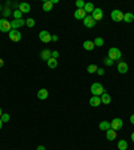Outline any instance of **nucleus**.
<instances>
[{
	"label": "nucleus",
	"mask_w": 134,
	"mask_h": 150,
	"mask_svg": "<svg viewBox=\"0 0 134 150\" xmlns=\"http://www.w3.org/2000/svg\"><path fill=\"white\" fill-rule=\"evenodd\" d=\"M121 56H122L121 50L117 48V47H111V48L109 50V52H107V58H109V59H111L113 62H114V60H119Z\"/></svg>",
	"instance_id": "nucleus-1"
},
{
	"label": "nucleus",
	"mask_w": 134,
	"mask_h": 150,
	"mask_svg": "<svg viewBox=\"0 0 134 150\" xmlns=\"http://www.w3.org/2000/svg\"><path fill=\"white\" fill-rule=\"evenodd\" d=\"M103 93H105V87L101 83L95 82V83L91 84V94H93L94 97H101Z\"/></svg>",
	"instance_id": "nucleus-2"
},
{
	"label": "nucleus",
	"mask_w": 134,
	"mask_h": 150,
	"mask_svg": "<svg viewBox=\"0 0 134 150\" xmlns=\"http://www.w3.org/2000/svg\"><path fill=\"white\" fill-rule=\"evenodd\" d=\"M11 30H12V27H11V22H8L7 19H0V31L9 32Z\"/></svg>",
	"instance_id": "nucleus-3"
},
{
	"label": "nucleus",
	"mask_w": 134,
	"mask_h": 150,
	"mask_svg": "<svg viewBox=\"0 0 134 150\" xmlns=\"http://www.w3.org/2000/svg\"><path fill=\"white\" fill-rule=\"evenodd\" d=\"M8 38L9 40H12V42H20L22 40V34L18 31V30H11L8 32Z\"/></svg>",
	"instance_id": "nucleus-4"
},
{
	"label": "nucleus",
	"mask_w": 134,
	"mask_h": 150,
	"mask_svg": "<svg viewBox=\"0 0 134 150\" xmlns=\"http://www.w3.org/2000/svg\"><path fill=\"white\" fill-rule=\"evenodd\" d=\"M51 34L48 31H40L39 32V39L40 42H43V43H50L51 42Z\"/></svg>",
	"instance_id": "nucleus-5"
},
{
	"label": "nucleus",
	"mask_w": 134,
	"mask_h": 150,
	"mask_svg": "<svg viewBox=\"0 0 134 150\" xmlns=\"http://www.w3.org/2000/svg\"><path fill=\"white\" fill-rule=\"evenodd\" d=\"M111 129L113 130H115V131H118V130H121V127L123 126V122H122V119L121 118H114L111 121Z\"/></svg>",
	"instance_id": "nucleus-6"
},
{
	"label": "nucleus",
	"mask_w": 134,
	"mask_h": 150,
	"mask_svg": "<svg viewBox=\"0 0 134 150\" xmlns=\"http://www.w3.org/2000/svg\"><path fill=\"white\" fill-rule=\"evenodd\" d=\"M83 24H85V27H87V28H93V27L97 24V22L94 20V18L91 15H87V16L83 19Z\"/></svg>",
	"instance_id": "nucleus-7"
},
{
	"label": "nucleus",
	"mask_w": 134,
	"mask_h": 150,
	"mask_svg": "<svg viewBox=\"0 0 134 150\" xmlns=\"http://www.w3.org/2000/svg\"><path fill=\"white\" fill-rule=\"evenodd\" d=\"M111 19L114 22H123V13L119 9H114L111 12Z\"/></svg>",
	"instance_id": "nucleus-8"
},
{
	"label": "nucleus",
	"mask_w": 134,
	"mask_h": 150,
	"mask_svg": "<svg viewBox=\"0 0 134 150\" xmlns=\"http://www.w3.org/2000/svg\"><path fill=\"white\" fill-rule=\"evenodd\" d=\"M91 16L94 18L95 22H99V20H102V18H103V11L101 8H95L93 11V13H91Z\"/></svg>",
	"instance_id": "nucleus-9"
},
{
	"label": "nucleus",
	"mask_w": 134,
	"mask_h": 150,
	"mask_svg": "<svg viewBox=\"0 0 134 150\" xmlns=\"http://www.w3.org/2000/svg\"><path fill=\"white\" fill-rule=\"evenodd\" d=\"M24 24H26V20H23V19H13V22H11L12 30H18L19 27H23Z\"/></svg>",
	"instance_id": "nucleus-10"
},
{
	"label": "nucleus",
	"mask_w": 134,
	"mask_h": 150,
	"mask_svg": "<svg viewBox=\"0 0 134 150\" xmlns=\"http://www.w3.org/2000/svg\"><path fill=\"white\" fill-rule=\"evenodd\" d=\"M87 16V13L85 12V9L83 8H80V9H76L75 13H74V18L78 19V20H83V19Z\"/></svg>",
	"instance_id": "nucleus-11"
},
{
	"label": "nucleus",
	"mask_w": 134,
	"mask_h": 150,
	"mask_svg": "<svg viewBox=\"0 0 134 150\" xmlns=\"http://www.w3.org/2000/svg\"><path fill=\"white\" fill-rule=\"evenodd\" d=\"M117 68H118V72H119V74H126L127 70H129L127 63H125V62H119L118 63V66H117Z\"/></svg>",
	"instance_id": "nucleus-12"
},
{
	"label": "nucleus",
	"mask_w": 134,
	"mask_h": 150,
	"mask_svg": "<svg viewBox=\"0 0 134 150\" xmlns=\"http://www.w3.org/2000/svg\"><path fill=\"white\" fill-rule=\"evenodd\" d=\"M19 11L22 13H28L31 11V7H30L28 3H20V4H19Z\"/></svg>",
	"instance_id": "nucleus-13"
},
{
	"label": "nucleus",
	"mask_w": 134,
	"mask_h": 150,
	"mask_svg": "<svg viewBox=\"0 0 134 150\" xmlns=\"http://www.w3.org/2000/svg\"><path fill=\"white\" fill-rule=\"evenodd\" d=\"M38 98H39L40 101H44L48 98V91L46 90V88H40L39 91H38Z\"/></svg>",
	"instance_id": "nucleus-14"
},
{
	"label": "nucleus",
	"mask_w": 134,
	"mask_h": 150,
	"mask_svg": "<svg viewBox=\"0 0 134 150\" xmlns=\"http://www.w3.org/2000/svg\"><path fill=\"white\" fill-rule=\"evenodd\" d=\"M102 102H101V97H91L90 98V106L98 107Z\"/></svg>",
	"instance_id": "nucleus-15"
},
{
	"label": "nucleus",
	"mask_w": 134,
	"mask_h": 150,
	"mask_svg": "<svg viewBox=\"0 0 134 150\" xmlns=\"http://www.w3.org/2000/svg\"><path fill=\"white\" fill-rule=\"evenodd\" d=\"M106 138L109 139V141H114L117 138V131L115 130H113V129H109L106 131Z\"/></svg>",
	"instance_id": "nucleus-16"
},
{
	"label": "nucleus",
	"mask_w": 134,
	"mask_h": 150,
	"mask_svg": "<svg viewBox=\"0 0 134 150\" xmlns=\"http://www.w3.org/2000/svg\"><path fill=\"white\" fill-rule=\"evenodd\" d=\"M101 102H102L103 105H109V103L111 102V97L107 93H103L102 95H101Z\"/></svg>",
	"instance_id": "nucleus-17"
},
{
	"label": "nucleus",
	"mask_w": 134,
	"mask_h": 150,
	"mask_svg": "<svg viewBox=\"0 0 134 150\" xmlns=\"http://www.w3.org/2000/svg\"><path fill=\"white\" fill-rule=\"evenodd\" d=\"M51 52H52V51H50V50H43V51H42V55H40V56H42V59H43V60H48L50 58H52V55H51Z\"/></svg>",
	"instance_id": "nucleus-18"
},
{
	"label": "nucleus",
	"mask_w": 134,
	"mask_h": 150,
	"mask_svg": "<svg viewBox=\"0 0 134 150\" xmlns=\"http://www.w3.org/2000/svg\"><path fill=\"white\" fill-rule=\"evenodd\" d=\"M85 12L86 13H89V15H91V13H93V11L94 9H95V7H94V4L93 3H86L85 4Z\"/></svg>",
	"instance_id": "nucleus-19"
},
{
	"label": "nucleus",
	"mask_w": 134,
	"mask_h": 150,
	"mask_svg": "<svg viewBox=\"0 0 134 150\" xmlns=\"http://www.w3.org/2000/svg\"><path fill=\"white\" fill-rule=\"evenodd\" d=\"M52 1H50V0H47V1H44L43 3V11H46V12H50V11H52Z\"/></svg>",
	"instance_id": "nucleus-20"
},
{
	"label": "nucleus",
	"mask_w": 134,
	"mask_h": 150,
	"mask_svg": "<svg viewBox=\"0 0 134 150\" xmlns=\"http://www.w3.org/2000/svg\"><path fill=\"white\" fill-rule=\"evenodd\" d=\"M94 47H95V44H94V42H91V40H86L85 43H83V48L87 50V51H91Z\"/></svg>",
	"instance_id": "nucleus-21"
},
{
	"label": "nucleus",
	"mask_w": 134,
	"mask_h": 150,
	"mask_svg": "<svg viewBox=\"0 0 134 150\" xmlns=\"http://www.w3.org/2000/svg\"><path fill=\"white\" fill-rule=\"evenodd\" d=\"M47 64H48L50 68H56V66H58V59H55V58H50L48 60H47Z\"/></svg>",
	"instance_id": "nucleus-22"
},
{
	"label": "nucleus",
	"mask_w": 134,
	"mask_h": 150,
	"mask_svg": "<svg viewBox=\"0 0 134 150\" xmlns=\"http://www.w3.org/2000/svg\"><path fill=\"white\" fill-rule=\"evenodd\" d=\"M134 20V15L131 12H126L123 13V22L126 23H131Z\"/></svg>",
	"instance_id": "nucleus-23"
},
{
	"label": "nucleus",
	"mask_w": 134,
	"mask_h": 150,
	"mask_svg": "<svg viewBox=\"0 0 134 150\" xmlns=\"http://www.w3.org/2000/svg\"><path fill=\"white\" fill-rule=\"evenodd\" d=\"M99 129H102V130L107 131L109 129H111V125H110V122H107V121H102V122L99 123Z\"/></svg>",
	"instance_id": "nucleus-24"
},
{
	"label": "nucleus",
	"mask_w": 134,
	"mask_h": 150,
	"mask_svg": "<svg viewBox=\"0 0 134 150\" xmlns=\"http://www.w3.org/2000/svg\"><path fill=\"white\" fill-rule=\"evenodd\" d=\"M118 149L119 150H127V142L125 139H119L118 141Z\"/></svg>",
	"instance_id": "nucleus-25"
},
{
	"label": "nucleus",
	"mask_w": 134,
	"mask_h": 150,
	"mask_svg": "<svg viewBox=\"0 0 134 150\" xmlns=\"http://www.w3.org/2000/svg\"><path fill=\"white\" fill-rule=\"evenodd\" d=\"M97 70H98V67L95 66V64H90V66L87 67V72H89V74H94V72H97Z\"/></svg>",
	"instance_id": "nucleus-26"
},
{
	"label": "nucleus",
	"mask_w": 134,
	"mask_h": 150,
	"mask_svg": "<svg viewBox=\"0 0 134 150\" xmlns=\"http://www.w3.org/2000/svg\"><path fill=\"white\" fill-rule=\"evenodd\" d=\"M26 26L30 27V28H31V27H34V26H35V20H34L32 18H28L26 20Z\"/></svg>",
	"instance_id": "nucleus-27"
},
{
	"label": "nucleus",
	"mask_w": 134,
	"mask_h": 150,
	"mask_svg": "<svg viewBox=\"0 0 134 150\" xmlns=\"http://www.w3.org/2000/svg\"><path fill=\"white\" fill-rule=\"evenodd\" d=\"M94 44H95V46H98V47H102L103 44H105V42H103L102 38H97V39L94 40Z\"/></svg>",
	"instance_id": "nucleus-28"
},
{
	"label": "nucleus",
	"mask_w": 134,
	"mask_h": 150,
	"mask_svg": "<svg viewBox=\"0 0 134 150\" xmlns=\"http://www.w3.org/2000/svg\"><path fill=\"white\" fill-rule=\"evenodd\" d=\"M85 1L83 0H76V3H75V5H76V8L78 9H80V8H85Z\"/></svg>",
	"instance_id": "nucleus-29"
},
{
	"label": "nucleus",
	"mask_w": 134,
	"mask_h": 150,
	"mask_svg": "<svg viewBox=\"0 0 134 150\" xmlns=\"http://www.w3.org/2000/svg\"><path fill=\"white\" fill-rule=\"evenodd\" d=\"M22 15L23 13L19 11V9H16V11H13V18L15 19H22Z\"/></svg>",
	"instance_id": "nucleus-30"
},
{
	"label": "nucleus",
	"mask_w": 134,
	"mask_h": 150,
	"mask_svg": "<svg viewBox=\"0 0 134 150\" xmlns=\"http://www.w3.org/2000/svg\"><path fill=\"white\" fill-rule=\"evenodd\" d=\"M0 118H1V121H3V122H8V121H9V114H7V113H4V114L1 115Z\"/></svg>",
	"instance_id": "nucleus-31"
},
{
	"label": "nucleus",
	"mask_w": 134,
	"mask_h": 150,
	"mask_svg": "<svg viewBox=\"0 0 134 150\" xmlns=\"http://www.w3.org/2000/svg\"><path fill=\"white\" fill-rule=\"evenodd\" d=\"M103 62H105V64H106V66H113V60H111V59H109V58H106Z\"/></svg>",
	"instance_id": "nucleus-32"
},
{
	"label": "nucleus",
	"mask_w": 134,
	"mask_h": 150,
	"mask_svg": "<svg viewBox=\"0 0 134 150\" xmlns=\"http://www.w3.org/2000/svg\"><path fill=\"white\" fill-rule=\"evenodd\" d=\"M51 55H52V58H55V59H58L59 52H58V51H52V52H51Z\"/></svg>",
	"instance_id": "nucleus-33"
},
{
	"label": "nucleus",
	"mask_w": 134,
	"mask_h": 150,
	"mask_svg": "<svg viewBox=\"0 0 134 150\" xmlns=\"http://www.w3.org/2000/svg\"><path fill=\"white\" fill-rule=\"evenodd\" d=\"M97 72H98V75H103V74H105V70H103V68H98Z\"/></svg>",
	"instance_id": "nucleus-34"
},
{
	"label": "nucleus",
	"mask_w": 134,
	"mask_h": 150,
	"mask_svg": "<svg viewBox=\"0 0 134 150\" xmlns=\"http://www.w3.org/2000/svg\"><path fill=\"white\" fill-rule=\"evenodd\" d=\"M51 40H52V42H56V40H58V36H56V35H52V36H51Z\"/></svg>",
	"instance_id": "nucleus-35"
},
{
	"label": "nucleus",
	"mask_w": 134,
	"mask_h": 150,
	"mask_svg": "<svg viewBox=\"0 0 134 150\" xmlns=\"http://www.w3.org/2000/svg\"><path fill=\"white\" fill-rule=\"evenodd\" d=\"M9 13H11V12H9V9H8V8H5V9H4V15H5V16H8Z\"/></svg>",
	"instance_id": "nucleus-36"
},
{
	"label": "nucleus",
	"mask_w": 134,
	"mask_h": 150,
	"mask_svg": "<svg viewBox=\"0 0 134 150\" xmlns=\"http://www.w3.org/2000/svg\"><path fill=\"white\" fill-rule=\"evenodd\" d=\"M36 150H46V147H44V146L40 145V146H38V149H36Z\"/></svg>",
	"instance_id": "nucleus-37"
},
{
	"label": "nucleus",
	"mask_w": 134,
	"mask_h": 150,
	"mask_svg": "<svg viewBox=\"0 0 134 150\" xmlns=\"http://www.w3.org/2000/svg\"><path fill=\"white\" fill-rule=\"evenodd\" d=\"M130 122H131V123L134 125V114L131 115V117H130Z\"/></svg>",
	"instance_id": "nucleus-38"
},
{
	"label": "nucleus",
	"mask_w": 134,
	"mask_h": 150,
	"mask_svg": "<svg viewBox=\"0 0 134 150\" xmlns=\"http://www.w3.org/2000/svg\"><path fill=\"white\" fill-rule=\"evenodd\" d=\"M3 64H4V62H3V59H0V67H3Z\"/></svg>",
	"instance_id": "nucleus-39"
},
{
	"label": "nucleus",
	"mask_w": 134,
	"mask_h": 150,
	"mask_svg": "<svg viewBox=\"0 0 134 150\" xmlns=\"http://www.w3.org/2000/svg\"><path fill=\"white\" fill-rule=\"evenodd\" d=\"M3 127V121H1V118H0V129Z\"/></svg>",
	"instance_id": "nucleus-40"
},
{
	"label": "nucleus",
	"mask_w": 134,
	"mask_h": 150,
	"mask_svg": "<svg viewBox=\"0 0 134 150\" xmlns=\"http://www.w3.org/2000/svg\"><path fill=\"white\" fill-rule=\"evenodd\" d=\"M131 141H133V142H134V131H133V133H131Z\"/></svg>",
	"instance_id": "nucleus-41"
},
{
	"label": "nucleus",
	"mask_w": 134,
	"mask_h": 150,
	"mask_svg": "<svg viewBox=\"0 0 134 150\" xmlns=\"http://www.w3.org/2000/svg\"><path fill=\"white\" fill-rule=\"evenodd\" d=\"M1 115H3V111H1V109H0V117H1Z\"/></svg>",
	"instance_id": "nucleus-42"
},
{
	"label": "nucleus",
	"mask_w": 134,
	"mask_h": 150,
	"mask_svg": "<svg viewBox=\"0 0 134 150\" xmlns=\"http://www.w3.org/2000/svg\"><path fill=\"white\" fill-rule=\"evenodd\" d=\"M0 11H1V7H0Z\"/></svg>",
	"instance_id": "nucleus-43"
}]
</instances>
